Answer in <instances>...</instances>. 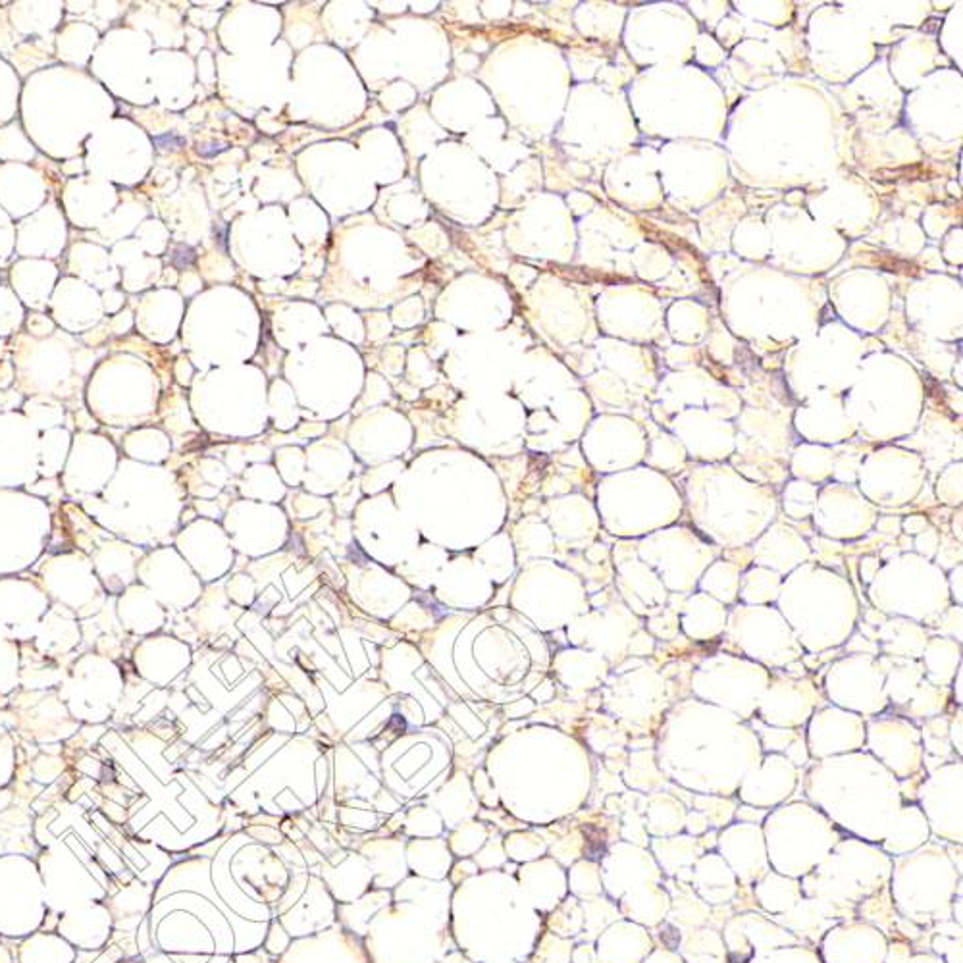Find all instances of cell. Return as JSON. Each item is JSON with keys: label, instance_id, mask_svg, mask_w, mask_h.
Wrapping results in <instances>:
<instances>
[{"label": "cell", "instance_id": "2", "mask_svg": "<svg viewBox=\"0 0 963 963\" xmlns=\"http://www.w3.org/2000/svg\"><path fill=\"white\" fill-rule=\"evenodd\" d=\"M925 524H927V522L923 521V519H919V517H911V519L906 521V528H908V532L915 534V532H919V530H921Z\"/></svg>", "mask_w": 963, "mask_h": 963}, {"label": "cell", "instance_id": "1", "mask_svg": "<svg viewBox=\"0 0 963 963\" xmlns=\"http://www.w3.org/2000/svg\"><path fill=\"white\" fill-rule=\"evenodd\" d=\"M193 262H195V251L189 249V247H180L178 253L174 255V264H176L178 268H185V266H189V264H193Z\"/></svg>", "mask_w": 963, "mask_h": 963}]
</instances>
